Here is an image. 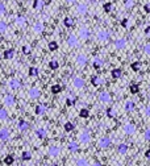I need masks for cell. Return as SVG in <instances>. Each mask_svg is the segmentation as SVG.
Segmentation results:
<instances>
[{"label": "cell", "mask_w": 150, "mask_h": 166, "mask_svg": "<svg viewBox=\"0 0 150 166\" xmlns=\"http://www.w3.org/2000/svg\"><path fill=\"white\" fill-rule=\"evenodd\" d=\"M74 19L71 17V16H66V17L63 19V25L66 28H71V27H74Z\"/></svg>", "instance_id": "obj_16"}, {"label": "cell", "mask_w": 150, "mask_h": 166, "mask_svg": "<svg viewBox=\"0 0 150 166\" xmlns=\"http://www.w3.org/2000/svg\"><path fill=\"white\" fill-rule=\"evenodd\" d=\"M9 137H11L9 129H7V128L0 129V140L1 141H7V140H9Z\"/></svg>", "instance_id": "obj_9"}, {"label": "cell", "mask_w": 150, "mask_h": 166, "mask_svg": "<svg viewBox=\"0 0 150 166\" xmlns=\"http://www.w3.org/2000/svg\"><path fill=\"white\" fill-rule=\"evenodd\" d=\"M13 161H15L13 156H7V157L4 158V164H5V165H12Z\"/></svg>", "instance_id": "obj_38"}, {"label": "cell", "mask_w": 150, "mask_h": 166, "mask_svg": "<svg viewBox=\"0 0 150 166\" xmlns=\"http://www.w3.org/2000/svg\"><path fill=\"white\" fill-rule=\"evenodd\" d=\"M30 158H32V153H30V152H28V150L22 152V160H24V161H29Z\"/></svg>", "instance_id": "obj_34"}, {"label": "cell", "mask_w": 150, "mask_h": 166, "mask_svg": "<svg viewBox=\"0 0 150 166\" xmlns=\"http://www.w3.org/2000/svg\"><path fill=\"white\" fill-rule=\"evenodd\" d=\"M107 115H108L109 117H112V116H113V109H112V108H108V109H107Z\"/></svg>", "instance_id": "obj_51"}, {"label": "cell", "mask_w": 150, "mask_h": 166, "mask_svg": "<svg viewBox=\"0 0 150 166\" xmlns=\"http://www.w3.org/2000/svg\"><path fill=\"white\" fill-rule=\"evenodd\" d=\"M15 24L17 25L19 28H25V27H27V19H25V16L17 15L15 17Z\"/></svg>", "instance_id": "obj_4"}, {"label": "cell", "mask_w": 150, "mask_h": 166, "mask_svg": "<svg viewBox=\"0 0 150 166\" xmlns=\"http://www.w3.org/2000/svg\"><path fill=\"white\" fill-rule=\"evenodd\" d=\"M145 33H146V34H149V33H150V27H148V28L145 29Z\"/></svg>", "instance_id": "obj_56"}, {"label": "cell", "mask_w": 150, "mask_h": 166, "mask_svg": "<svg viewBox=\"0 0 150 166\" xmlns=\"http://www.w3.org/2000/svg\"><path fill=\"white\" fill-rule=\"evenodd\" d=\"M145 139L148 140V141H150V129H148V131L145 132Z\"/></svg>", "instance_id": "obj_50"}, {"label": "cell", "mask_w": 150, "mask_h": 166, "mask_svg": "<svg viewBox=\"0 0 150 166\" xmlns=\"http://www.w3.org/2000/svg\"><path fill=\"white\" fill-rule=\"evenodd\" d=\"M103 8H104V11H106V12H111V9H112V3H106V4L103 5Z\"/></svg>", "instance_id": "obj_46"}, {"label": "cell", "mask_w": 150, "mask_h": 166, "mask_svg": "<svg viewBox=\"0 0 150 166\" xmlns=\"http://www.w3.org/2000/svg\"><path fill=\"white\" fill-rule=\"evenodd\" d=\"M30 52H32V47H30L29 45H24V46H22V53H24V54H30Z\"/></svg>", "instance_id": "obj_42"}, {"label": "cell", "mask_w": 150, "mask_h": 166, "mask_svg": "<svg viewBox=\"0 0 150 166\" xmlns=\"http://www.w3.org/2000/svg\"><path fill=\"white\" fill-rule=\"evenodd\" d=\"M29 75H30V77H37V75H38V69H37V67H34V66L30 67V69H29Z\"/></svg>", "instance_id": "obj_36"}, {"label": "cell", "mask_w": 150, "mask_h": 166, "mask_svg": "<svg viewBox=\"0 0 150 166\" xmlns=\"http://www.w3.org/2000/svg\"><path fill=\"white\" fill-rule=\"evenodd\" d=\"M133 108H134V103H133V102L129 100V102L125 103V109H126V111H133Z\"/></svg>", "instance_id": "obj_40"}, {"label": "cell", "mask_w": 150, "mask_h": 166, "mask_svg": "<svg viewBox=\"0 0 150 166\" xmlns=\"http://www.w3.org/2000/svg\"><path fill=\"white\" fill-rule=\"evenodd\" d=\"M94 166H101V164H99V162H96V164H95Z\"/></svg>", "instance_id": "obj_58"}, {"label": "cell", "mask_w": 150, "mask_h": 166, "mask_svg": "<svg viewBox=\"0 0 150 166\" xmlns=\"http://www.w3.org/2000/svg\"><path fill=\"white\" fill-rule=\"evenodd\" d=\"M76 166H88V164H87L86 160L83 158H79L78 161H76Z\"/></svg>", "instance_id": "obj_45"}, {"label": "cell", "mask_w": 150, "mask_h": 166, "mask_svg": "<svg viewBox=\"0 0 150 166\" xmlns=\"http://www.w3.org/2000/svg\"><path fill=\"white\" fill-rule=\"evenodd\" d=\"M3 102H4V104L7 107H12V106H15V96L11 94H7V95H4Z\"/></svg>", "instance_id": "obj_6"}, {"label": "cell", "mask_w": 150, "mask_h": 166, "mask_svg": "<svg viewBox=\"0 0 150 166\" xmlns=\"http://www.w3.org/2000/svg\"><path fill=\"white\" fill-rule=\"evenodd\" d=\"M32 30L36 33V34H41V33H44V30H45L44 22H42V21L34 22V24H33V27H32Z\"/></svg>", "instance_id": "obj_2"}, {"label": "cell", "mask_w": 150, "mask_h": 166, "mask_svg": "<svg viewBox=\"0 0 150 166\" xmlns=\"http://www.w3.org/2000/svg\"><path fill=\"white\" fill-rule=\"evenodd\" d=\"M129 88H131L132 94H138V91H140V87H138V84H132Z\"/></svg>", "instance_id": "obj_39"}, {"label": "cell", "mask_w": 150, "mask_h": 166, "mask_svg": "<svg viewBox=\"0 0 150 166\" xmlns=\"http://www.w3.org/2000/svg\"><path fill=\"white\" fill-rule=\"evenodd\" d=\"M13 55H15V50L13 49H7L3 52V57H4L5 60H12Z\"/></svg>", "instance_id": "obj_17"}, {"label": "cell", "mask_w": 150, "mask_h": 166, "mask_svg": "<svg viewBox=\"0 0 150 166\" xmlns=\"http://www.w3.org/2000/svg\"><path fill=\"white\" fill-rule=\"evenodd\" d=\"M144 9H145L146 13H150V3H146V4L144 5Z\"/></svg>", "instance_id": "obj_49"}, {"label": "cell", "mask_w": 150, "mask_h": 166, "mask_svg": "<svg viewBox=\"0 0 150 166\" xmlns=\"http://www.w3.org/2000/svg\"><path fill=\"white\" fill-rule=\"evenodd\" d=\"M109 38V33L106 32V30H100L98 32V40L99 41H107Z\"/></svg>", "instance_id": "obj_15"}, {"label": "cell", "mask_w": 150, "mask_h": 166, "mask_svg": "<svg viewBox=\"0 0 150 166\" xmlns=\"http://www.w3.org/2000/svg\"><path fill=\"white\" fill-rule=\"evenodd\" d=\"M133 7V0H125V8L129 9V8Z\"/></svg>", "instance_id": "obj_48"}, {"label": "cell", "mask_w": 150, "mask_h": 166, "mask_svg": "<svg viewBox=\"0 0 150 166\" xmlns=\"http://www.w3.org/2000/svg\"><path fill=\"white\" fill-rule=\"evenodd\" d=\"M67 148H69V150L70 152H76L78 150V144H76L75 141H71V142H69V145H67Z\"/></svg>", "instance_id": "obj_26"}, {"label": "cell", "mask_w": 150, "mask_h": 166, "mask_svg": "<svg viewBox=\"0 0 150 166\" xmlns=\"http://www.w3.org/2000/svg\"><path fill=\"white\" fill-rule=\"evenodd\" d=\"M125 44H126V41L124 40V38H120V40H117L115 42V46L117 47V49H123V47L125 46Z\"/></svg>", "instance_id": "obj_24"}, {"label": "cell", "mask_w": 150, "mask_h": 166, "mask_svg": "<svg viewBox=\"0 0 150 166\" xmlns=\"http://www.w3.org/2000/svg\"><path fill=\"white\" fill-rule=\"evenodd\" d=\"M8 30V24L5 21L0 20V33H5Z\"/></svg>", "instance_id": "obj_27"}, {"label": "cell", "mask_w": 150, "mask_h": 166, "mask_svg": "<svg viewBox=\"0 0 150 166\" xmlns=\"http://www.w3.org/2000/svg\"><path fill=\"white\" fill-rule=\"evenodd\" d=\"M47 47H49L50 52H55V50H58V42L57 41H50L49 44H47Z\"/></svg>", "instance_id": "obj_21"}, {"label": "cell", "mask_w": 150, "mask_h": 166, "mask_svg": "<svg viewBox=\"0 0 150 166\" xmlns=\"http://www.w3.org/2000/svg\"><path fill=\"white\" fill-rule=\"evenodd\" d=\"M92 65H94V69L99 70V69L101 67V65H103V61H101L100 58H95V60H94V63H92Z\"/></svg>", "instance_id": "obj_28"}, {"label": "cell", "mask_w": 150, "mask_h": 166, "mask_svg": "<svg viewBox=\"0 0 150 166\" xmlns=\"http://www.w3.org/2000/svg\"><path fill=\"white\" fill-rule=\"evenodd\" d=\"M88 115H90V112H88V109H86V108L80 109V112H79V116L80 117H88Z\"/></svg>", "instance_id": "obj_41"}, {"label": "cell", "mask_w": 150, "mask_h": 166, "mask_svg": "<svg viewBox=\"0 0 150 166\" xmlns=\"http://www.w3.org/2000/svg\"><path fill=\"white\" fill-rule=\"evenodd\" d=\"M124 131H125V133L132 134L133 132H134V125H133V124H128V125H125V128H124Z\"/></svg>", "instance_id": "obj_31"}, {"label": "cell", "mask_w": 150, "mask_h": 166, "mask_svg": "<svg viewBox=\"0 0 150 166\" xmlns=\"http://www.w3.org/2000/svg\"><path fill=\"white\" fill-rule=\"evenodd\" d=\"M90 36H91V32H90L87 28H82V29L79 30V38H80V40H88Z\"/></svg>", "instance_id": "obj_8"}, {"label": "cell", "mask_w": 150, "mask_h": 166, "mask_svg": "<svg viewBox=\"0 0 150 166\" xmlns=\"http://www.w3.org/2000/svg\"><path fill=\"white\" fill-rule=\"evenodd\" d=\"M131 67H132L133 71H138V70H140V67H141V63L140 62H133L131 65Z\"/></svg>", "instance_id": "obj_43"}, {"label": "cell", "mask_w": 150, "mask_h": 166, "mask_svg": "<svg viewBox=\"0 0 150 166\" xmlns=\"http://www.w3.org/2000/svg\"><path fill=\"white\" fill-rule=\"evenodd\" d=\"M145 156L148 157V158H150V149H148V150H146V153H145Z\"/></svg>", "instance_id": "obj_54"}, {"label": "cell", "mask_w": 150, "mask_h": 166, "mask_svg": "<svg viewBox=\"0 0 150 166\" xmlns=\"http://www.w3.org/2000/svg\"><path fill=\"white\" fill-rule=\"evenodd\" d=\"M76 65H78V66H80V67L86 66V65H87V57H86V55H84V54L76 55Z\"/></svg>", "instance_id": "obj_11"}, {"label": "cell", "mask_w": 150, "mask_h": 166, "mask_svg": "<svg viewBox=\"0 0 150 166\" xmlns=\"http://www.w3.org/2000/svg\"><path fill=\"white\" fill-rule=\"evenodd\" d=\"M75 103V98L74 96H69V98H67V99H66V104H67V106H72V104H74Z\"/></svg>", "instance_id": "obj_47"}, {"label": "cell", "mask_w": 150, "mask_h": 166, "mask_svg": "<svg viewBox=\"0 0 150 166\" xmlns=\"http://www.w3.org/2000/svg\"><path fill=\"white\" fill-rule=\"evenodd\" d=\"M28 128H29V124H28L27 121H24V120H20L19 121V129L20 131H27Z\"/></svg>", "instance_id": "obj_23"}, {"label": "cell", "mask_w": 150, "mask_h": 166, "mask_svg": "<svg viewBox=\"0 0 150 166\" xmlns=\"http://www.w3.org/2000/svg\"><path fill=\"white\" fill-rule=\"evenodd\" d=\"M44 5H45L44 0H33L32 7H33V9H36V11H42Z\"/></svg>", "instance_id": "obj_12"}, {"label": "cell", "mask_w": 150, "mask_h": 166, "mask_svg": "<svg viewBox=\"0 0 150 166\" xmlns=\"http://www.w3.org/2000/svg\"><path fill=\"white\" fill-rule=\"evenodd\" d=\"M118 152H120L121 154H125L126 152H128V146H126L125 144H120L118 145Z\"/></svg>", "instance_id": "obj_37"}, {"label": "cell", "mask_w": 150, "mask_h": 166, "mask_svg": "<svg viewBox=\"0 0 150 166\" xmlns=\"http://www.w3.org/2000/svg\"><path fill=\"white\" fill-rule=\"evenodd\" d=\"M45 112H46V106H45V104H38V106L36 107V114L37 115H44Z\"/></svg>", "instance_id": "obj_20"}, {"label": "cell", "mask_w": 150, "mask_h": 166, "mask_svg": "<svg viewBox=\"0 0 150 166\" xmlns=\"http://www.w3.org/2000/svg\"><path fill=\"white\" fill-rule=\"evenodd\" d=\"M66 44H67V46H69V47H76V46H78V44H79L78 36H75V34H69V36H67Z\"/></svg>", "instance_id": "obj_1"}, {"label": "cell", "mask_w": 150, "mask_h": 166, "mask_svg": "<svg viewBox=\"0 0 150 166\" xmlns=\"http://www.w3.org/2000/svg\"><path fill=\"white\" fill-rule=\"evenodd\" d=\"M99 99H100V102L108 103V102H111V95H109L108 92H101V94L99 95Z\"/></svg>", "instance_id": "obj_18"}, {"label": "cell", "mask_w": 150, "mask_h": 166, "mask_svg": "<svg viewBox=\"0 0 150 166\" xmlns=\"http://www.w3.org/2000/svg\"><path fill=\"white\" fill-rule=\"evenodd\" d=\"M5 12H7V8H5V4H4V3L0 1V16L5 15Z\"/></svg>", "instance_id": "obj_44"}, {"label": "cell", "mask_w": 150, "mask_h": 166, "mask_svg": "<svg viewBox=\"0 0 150 166\" xmlns=\"http://www.w3.org/2000/svg\"><path fill=\"white\" fill-rule=\"evenodd\" d=\"M109 145H111V140L107 139V137H104V139H101L100 141H99V146H100V148H108Z\"/></svg>", "instance_id": "obj_19"}, {"label": "cell", "mask_w": 150, "mask_h": 166, "mask_svg": "<svg viewBox=\"0 0 150 166\" xmlns=\"http://www.w3.org/2000/svg\"><path fill=\"white\" fill-rule=\"evenodd\" d=\"M90 139H91V137H90L88 132H82V133L79 134V141L83 142V144H87V142L90 141Z\"/></svg>", "instance_id": "obj_14"}, {"label": "cell", "mask_w": 150, "mask_h": 166, "mask_svg": "<svg viewBox=\"0 0 150 166\" xmlns=\"http://www.w3.org/2000/svg\"><path fill=\"white\" fill-rule=\"evenodd\" d=\"M146 114H148V116H150V107L146 108Z\"/></svg>", "instance_id": "obj_57"}, {"label": "cell", "mask_w": 150, "mask_h": 166, "mask_svg": "<svg viewBox=\"0 0 150 166\" xmlns=\"http://www.w3.org/2000/svg\"><path fill=\"white\" fill-rule=\"evenodd\" d=\"M145 52L148 53V54H150V44H148V45L145 46Z\"/></svg>", "instance_id": "obj_53"}, {"label": "cell", "mask_w": 150, "mask_h": 166, "mask_svg": "<svg viewBox=\"0 0 150 166\" xmlns=\"http://www.w3.org/2000/svg\"><path fill=\"white\" fill-rule=\"evenodd\" d=\"M7 84H8V87H9L11 90H17V88L21 87V82H20L17 78H11V79L7 82Z\"/></svg>", "instance_id": "obj_3"}, {"label": "cell", "mask_w": 150, "mask_h": 166, "mask_svg": "<svg viewBox=\"0 0 150 166\" xmlns=\"http://www.w3.org/2000/svg\"><path fill=\"white\" fill-rule=\"evenodd\" d=\"M72 84H74L75 88H83L84 87V79L80 77H76L74 80H72Z\"/></svg>", "instance_id": "obj_13"}, {"label": "cell", "mask_w": 150, "mask_h": 166, "mask_svg": "<svg viewBox=\"0 0 150 166\" xmlns=\"http://www.w3.org/2000/svg\"><path fill=\"white\" fill-rule=\"evenodd\" d=\"M111 74H112V78H115V79H118V78L121 77V74H123V71H121L120 69H113Z\"/></svg>", "instance_id": "obj_22"}, {"label": "cell", "mask_w": 150, "mask_h": 166, "mask_svg": "<svg viewBox=\"0 0 150 166\" xmlns=\"http://www.w3.org/2000/svg\"><path fill=\"white\" fill-rule=\"evenodd\" d=\"M52 166H58V165H55V164H53V165H52Z\"/></svg>", "instance_id": "obj_59"}, {"label": "cell", "mask_w": 150, "mask_h": 166, "mask_svg": "<svg viewBox=\"0 0 150 166\" xmlns=\"http://www.w3.org/2000/svg\"><path fill=\"white\" fill-rule=\"evenodd\" d=\"M36 134H37L39 139H44V137L46 136V131H45L44 128H37L36 129Z\"/></svg>", "instance_id": "obj_25"}, {"label": "cell", "mask_w": 150, "mask_h": 166, "mask_svg": "<svg viewBox=\"0 0 150 166\" xmlns=\"http://www.w3.org/2000/svg\"><path fill=\"white\" fill-rule=\"evenodd\" d=\"M49 67H50V69H52V70H57V69H58V67H59L58 61H57V60H52V61H50V62H49Z\"/></svg>", "instance_id": "obj_29"}, {"label": "cell", "mask_w": 150, "mask_h": 166, "mask_svg": "<svg viewBox=\"0 0 150 166\" xmlns=\"http://www.w3.org/2000/svg\"><path fill=\"white\" fill-rule=\"evenodd\" d=\"M67 3H69V4H74V3L76 1V0H66Z\"/></svg>", "instance_id": "obj_55"}, {"label": "cell", "mask_w": 150, "mask_h": 166, "mask_svg": "<svg viewBox=\"0 0 150 166\" xmlns=\"http://www.w3.org/2000/svg\"><path fill=\"white\" fill-rule=\"evenodd\" d=\"M7 117H8V112H7V109L0 108V120H5Z\"/></svg>", "instance_id": "obj_35"}, {"label": "cell", "mask_w": 150, "mask_h": 166, "mask_svg": "<svg viewBox=\"0 0 150 166\" xmlns=\"http://www.w3.org/2000/svg\"><path fill=\"white\" fill-rule=\"evenodd\" d=\"M91 82L94 86H99V84H101V79L98 77V75H94V77L91 78Z\"/></svg>", "instance_id": "obj_32"}, {"label": "cell", "mask_w": 150, "mask_h": 166, "mask_svg": "<svg viewBox=\"0 0 150 166\" xmlns=\"http://www.w3.org/2000/svg\"><path fill=\"white\" fill-rule=\"evenodd\" d=\"M61 91H62V86H59V84H54V86H52V92L53 94H59Z\"/></svg>", "instance_id": "obj_33"}, {"label": "cell", "mask_w": 150, "mask_h": 166, "mask_svg": "<svg viewBox=\"0 0 150 166\" xmlns=\"http://www.w3.org/2000/svg\"><path fill=\"white\" fill-rule=\"evenodd\" d=\"M126 24H128V20H126V19H124V20L121 21V25H123L124 28H126V27H128V25H126Z\"/></svg>", "instance_id": "obj_52"}, {"label": "cell", "mask_w": 150, "mask_h": 166, "mask_svg": "<svg viewBox=\"0 0 150 166\" xmlns=\"http://www.w3.org/2000/svg\"><path fill=\"white\" fill-rule=\"evenodd\" d=\"M39 95H41V92H39V90L37 87H32V88L28 91V96H29V99H38Z\"/></svg>", "instance_id": "obj_5"}, {"label": "cell", "mask_w": 150, "mask_h": 166, "mask_svg": "<svg viewBox=\"0 0 150 166\" xmlns=\"http://www.w3.org/2000/svg\"><path fill=\"white\" fill-rule=\"evenodd\" d=\"M47 153H49L50 157H58L59 153H61V149H59V146L53 145V146H50V148L47 149Z\"/></svg>", "instance_id": "obj_7"}, {"label": "cell", "mask_w": 150, "mask_h": 166, "mask_svg": "<svg viewBox=\"0 0 150 166\" xmlns=\"http://www.w3.org/2000/svg\"><path fill=\"white\" fill-rule=\"evenodd\" d=\"M63 128H65V131L66 132H71L72 129H74V124H72L71 121H67V123H65Z\"/></svg>", "instance_id": "obj_30"}, {"label": "cell", "mask_w": 150, "mask_h": 166, "mask_svg": "<svg viewBox=\"0 0 150 166\" xmlns=\"http://www.w3.org/2000/svg\"><path fill=\"white\" fill-rule=\"evenodd\" d=\"M87 11H88L87 4H84V3H78V4H76V12H78L79 15H86Z\"/></svg>", "instance_id": "obj_10"}]
</instances>
